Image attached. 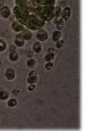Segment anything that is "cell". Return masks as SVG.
Listing matches in <instances>:
<instances>
[{"label":"cell","instance_id":"obj_1","mask_svg":"<svg viewBox=\"0 0 92 131\" xmlns=\"http://www.w3.org/2000/svg\"><path fill=\"white\" fill-rule=\"evenodd\" d=\"M11 14L31 31L43 29L55 18L56 0H14Z\"/></svg>","mask_w":92,"mask_h":131},{"label":"cell","instance_id":"obj_2","mask_svg":"<svg viewBox=\"0 0 92 131\" xmlns=\"http://www.w3.org/2000/svg\"><path fill=\"white\" fill-rule=\"evenodd\" d=\"M35 38H36V40L40 42H43V41H47L48 40V32L46 31V30H43V29H41V30H38L36 31V34H35Z\"/></svg>","mask_w":92,"mask_h":131},{"label":"cell","instance_id":"obj_3","mask_svg":"<svg viewBox=\"0 0 92 131\" xmlns=\"http://www.w3.org/2000/svg\"><path fill=\"white\" fill-rule=\"evenodd\" d=\"M71 7L69 6H66V7H64L63 9H61V14H60V17H61V19H63L64 22H67L69 18H71Z\"/></svg>","mask_w":92,"mask_h":131},{"label":"cell","instance_id":"obj_4","mask_svg":"<svg viewBox=\"0 0 92 131\" xmlns=\"http://www.w3.org/2000/svg\"><path fill=\"white\" fill-rule=\"evenodd\" d=\"M10 15H11V10H10V8H9L8 6L4 5L2 7H0V16H1L2 18L7 19V18H9Z\"/></svg>","mask_w":92,"mask_h":131},{"label":"cell","instance_id":"obj_5","mask_svg":"<svg viewBox=\"0 0 92 131\" xmlns=\"http://www.w3.org/2000/svg\"><path fill=\"white\" fill-rule=\"evenodd\" d=\"M24 29H25V26L19 23L18 21H16V19H15L14 22H11V30H13L15 33H21Z\"/></svg>","mask_w":92,"mask_h":131},{"label":"cell","instance_id":"obj_6","mask_svg":"<svg viewBox=\"0 0 92 131\" xmlns=\"http://www.w3.org/2000/svg\"><path fill=\"white\" fill-rule=\"evenodd\" d=\"M5 78H6L8 81H13L16 78V72H15L14 69L11 67H7L6 71H5Z\"/></svg>","mask_w":92,"mask_h":131},{"label":"cell","instance_id":"obj_7","mask_svg":"<svg viewBox=\"0 0 92 131\" xmlns=\"http://www.w3.org/2000/svg\"><path fill=\"white\" fill-rule=\"evenodd\" d=\"M14 45L18 48L24 47V45H25V40L22 38L21 33H16V38H15V40H14Z\"/></svg>","mask_w":92,"mask_h":131},{"label":"cell","instance_id":"obj_8","mask_svg":"<svg viewBox=\"0 0 92 131\" xmlns=\"http://www.w3.org/2000/svg\"><path fill=\"white\" fill-rule=\"evenodd\" d=\"M36 82H38V74H36L35 71L32 70V71L29 73V77H27V83H34L35 84Z\"/></svg>","mask_w":92,"mask_h":131},{"label":"cell","instance_id":"obj_9","mask_svg":"<svg viewBox=\"0 0 92 131\" xmlns=\"http://www.w3.org/2000/svg\"><path fill=\"white\" fill-rule=\"evenodd\" d=\"M21 34H22V38L25 40V42L30 41V40L33 38V33H32V31L31 30H29V29H24L23 31L21 32Z\"/></svg>","mask_w":92,"mask_h":131},{"label":"cell","instance_id":"obj_10","mask_svg":"<svg viewBox=\"0 0 92 131\" xmlns=\"http://www.w3.org/2000/svg\"><path fill=\"white\" fill-rule=\"evenodd\" d=\"M55 25H56V29L59 30V31H61V30L64 29V21L61 19V17H55L52 19Z\"/></svg>","mask_w":92,"mask_h":131},{"label":"cell","instance_id":"obj_11","mask_svg":"<svg viewBox=\"0 0 92 131\" xmlns=\"http://www.w3.org/2000/svg\"><path fill=\"white\" fill-rule=\"evenodd\" d=\"M32 51L35 52V54H40L42 51V43L40 41L36 40L33 45H32Z\"/></svg>","mask_w":92,"mask_h":131},{"label":"cell","instance_id":"obj_12","mask_svg":"<svg viewBox=\"0 0 92 131\" xmlns=\"http://www.w3.org/2000/svg\"><path fill=\"white\" fill-rule=\"evenodd\" d=\"M8 59L13 63H16L19 60V55L17 51H9V55H8Z\"/></svg>","mask_w":92,"mask_h":131},{"label":"cell","instance_id":"obj_13","mask_svg":"<svg viewBox=\"0 0 92 131\" xmlns=\"http://www.w3.org/2000/svg\"><path fill=\"white\" fill-rule=\"evenodd\" d=\"M61 38H63V33H61V31H59V30H56V31L52 32V41L54 42L60 40Z\"/></svg>","mask_w":92,"mask_h":131},{"label":"cell","instance_id":"obj_14","mask_svg":"<svg viewBox=\"0 0 92 131\" xmlns=\"http://www.w3.org/2000/svg\"><path fill=\"white\" fill-rule=\"evenodd\" d=\"M55 58H56V54H55L54 51L47 52L46 56H44V60H46V62H54Z\"/></svg>","mask_w":92,"mask_h":131},{"label":"cell","instance_id":"obj_15","mask_svg":"<svg viewBox=\"0 0 92 131\" xmlns=\"http://www.w3.org/2000/svg\"><path fill=\"white\" fill-rule=\"evenodd\" d=\"M26 66L29 67V69H32L33 70L34 67L36 66V60L34 59V58H27V62H26Z\"/></svg>","mask_w":92,"mask_h":131},{"label":"cell","instance_id":"obj_16","mask_svg":"<svg viewBox=\"0 0 92 131\" xmlns=\"http://www.w3.org/2000/svg\"><path fill=\"white\" fill-rule=\"evenodd\" d=\"M9 91H7V90H1L0 91V100H7L9 98Z\"/></svg>","mask_w":92,"mask_h":131},{"label":"cell","instance_id":"obj_17","mask_svg":"<svg viewBox=\"0 0 92 131\" xmlns=\"http://www.w3.org/2000/svg\"><path fill=\"white\" fill-rule=\"evenodd\" d=\"M17 105V99L16 98H10L9 97L7 99V106L8 107H15Z\"/></svg>","mask_w":92,"mask_h":131},{"label":"cell","instance_id":"obj_18","mask_svg":"<svg viewBox=\"0 0 92 131\" xmlns=\"http://www.w3.org/2000/svg\"><path fill=\"white\" fill-rule=\"evenodd\" d=\"M7 49V43L4 39H0V52H4Z\"/></svg>","mask_w":92,"mask_h":131},{"label":"cell","instance_id":"obj_19","mask_svg":"<svg viewBox=\"0 0 92 131\" xmlns=\"http://www.w3.org/2000/svg\"><path fill=\"white\" fill-rule=\"evenodd\" d=\"M60 14H61V7L56 5L55 6V17H60Z\"/></svg>","mask_w":92,"mask_h":131},{"label":"cell","instance_id":"obj_20","mask_svg":"<svg viewBox=\"0 0 92 131\" xmlns=\"http://www.w3.org/2000/svg\"><path fill=\"white\" fill-rule=\"evenodd\" d=\"M47 71H51L54 69V63L52 62H46V65H44Z\"/></svg>","mask_w":92,"mask_h":131},{"label":"cell","instance_id":"obj_21","mask_svg":"<svg viewBox=\"0 0 92 131\" xmlns=\"http://www.w3.org/2000/svg\"><path fill=\"white\" fill-rule=\"evenodd\" d=\"M55 43H56V48H57V49H61V47L64 46V40L60 39V40H58V41H56Z\"/></svg>","mask_w":92,"mask_h":131},{"label":"cell","instance_id":"obj_22","mask_svg":"<svg viewBox=\"0 0 92 131\" xmlns=\"http://www.w3.org/2000/svg\"><path fill=\"white\" fill-rule=\"evenodd\" d=\"M35 88H36V85L34 83H29V85H27V90H29L30 92L34 91V90H35Z\"/></svg>","mask_w":92,"mask_h":131},{"label":"cell","instance_id":"obj_23","mask_svg":"<svg viewBox=\"0 0 92 131\" xmlns=\"http://www.w3.org/2000/svg\"><path fill=\"white\" fill-rule=\"evenodd\" d=\"M8 48H9V51H16V48H17V47L13 43V45H10V46H9Z\"/></svg>","mask_w":92,"mask_h":131},{"label":"cell","instance_id":"obj_24","mask_svg":"<svg viewBox=\"0 0 92 131\" xmlns=\"http://www.w3.org/2000/svg\"><path fill=\"white\" fill-rule=\"evenodd\" d=\"M18 92H19V90H18V89H14V90H13V91H11V94H13V95H15V96H16V95H18Z\"/></svg>","mask_w":92,"mask_h":131},{"label":"cell","instance_id":"obj_25","mask_svg":"<svg viewBox=\"0 0 92 131\" xmlns=\"http://www.w3.org/2000/svg\"><path fill=\"white\" fill-rule=\"evenodd\" d=\"M4 6V0H0V7Z\"/></svg>","mask_w":92,"mask_h":131},{"label":"cell","instance_id":"obj_26","mask_svg":"<svg viewBox=\"0 0 92 131\" xmlns=\"http://www.w3.org/2000/svg\"><path fill=\"white\" fill-rule=\"evenodd\" d=\"M51 51H54V49H52V48H49V49H48V52H51Z\"/></svg>","mask_w":92,"mask_h":131},{"label":"cell","instance_id":"obj_27","mask_svg":"<svg viewBox=\"0 0 92 131\" xmlns=\"http://www.w3.org/2000/svg\"><path fill=\"white\" fill-rule=\"evenodd\" d=\"M58 1H61V0H58Z\"/></svg>","mask_w":92,"mask_h":131},{"label":"cell","instance_id":"obj_28","mask_svg":"<svg viewBox=\"0 0 92 131\" xmlns=\"http://www.w3.org/2000/svg\"><path fill=\"white\" fill-rule=\"evenodd\" d=\"M0 65H1V63H0Z\"/></svg>","mask_w":92,"mask_h":131}]
</instances>
